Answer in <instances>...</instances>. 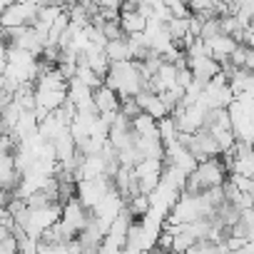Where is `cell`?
I'll list each match as a JSON object with an SVG mask.
<instances>
[{
  "instance_id": "2",
  "label": "cell",
  "mask_w": 254,
  "mask_h": 254,
  "mask_svg": "<svg viewBox=\"0 0 254 254\" xmlns=\"http://www.w3.org/2000/svg\"><path fill=\"white\" fill-rule=\"evenodd\" d=\"M229 172L222 162V157H214V160H204V162H197L194 170L187 175L185 180V187H182V194H190V197H197L207 190H214V187H222L227 182Z\"/></svg>"
},
{
  "instance_id": "13",
  "label": "cell",
  "mask_w": 254,
  "mask_h": 254,
  "mask_svg": "<svg viewBox=\"0 0 254 254\" xmlns=\"http://www.w3.org/2000/svg\"><path fill=\"white\" fill-rule=\"evenodd\" d=\"M229 254H254V247H252V242H247L244 247H239V249H234Z\"/></svg>"
},
{
  "instance_id": "5",
  "label": "cell",
  "mask_w": 254,
  "mask_h": 254,
  "mask_svg": "<svg viewBox=\"0 0 254 254\" xmlns=\"http://www.w3.org/2000/svg\"><path fill=\"white\" fill-rule=\"evenodd\" d=\"M38 18V3H10L0 15V28H33Z\"/></svg>"
},
{
  "instance_id": "7",
  "label": "cell",
  "mask_w": 254,
  "mask_h": 254,
  "mask_svg": "<svg viewBox=\"0 0 254 254\" xmlns=\"http://www.w3.org/2000/svg\"><path fill=\"white\" fill-rule=\"evenodd\" d=\"M92 107H95L97 117H105V115H117V110H120V97H117V95H115L110 87L100 85L97 90H92Z\"/></svg>"
},
{
  "instance_id": "10",
  "label": "cell",
  "mask_w": 254,
  "mask_h": 254,
  "mask_svg": "<svg viewBox=\"0 0 254 254\" xmlns=\"http://www.w3.org/2000/svg\"><path fill=\"white\" fill-rule=\"evenodd\" d=\"M177 125H175V120L172 117H162V120H157V137H160V142H162V147H170V145H175L177 142Z\"/></svg>"
},
{
  "instance_id": "11",
  "label": "cell",
  "mask_w": 254,
  "mask_h": 254,
  "mask_svg": "<svg viewBox=\"0 0 254 254\" xmlns=\"http://www.w3.org/2000/svg\"><path fill=\"white\" fill-rule=\"evenodd\" d=\"M227 63H232L237 70H254V50L252 48H244V45H237V50L229 55V60Z\"/></svg>"
},
{
  "instance_id": "1",
  "label": "cell",
  "mask_w": 254,
  "mask_h": 254,
  "mask_svg": "<svg viewBox=\"0 0 254 254\" xmlns=\"http://www.w3.org/2000/svg\"><path fill=\"white\" fill-rule=\"evenodd\" d=\"M102 85L110 87L120 100L137 97L142 90H147V82L142 80L137 63H117V65H110Z\"/></svg>"
},
{
  "instance_id": "4",
  "label": "cell",
  "mask_w": 254,
  "mask_h": 254,
  "mask_svg": "<svg viewBox=\"0 0 254 254\" xmlns=\"http://www.w3.org/2000/svg\"><path fill=\"white\" fill-rule=\"evenodd\" d=\"M160 175H162V160H140L132 167V177L137 180V190L145 197H150L157 190Z\"/></svg>"
},
{
  "instance_id": "6",
  "label": "cell",
  "mask_w": 254,
  "mask_h": 254,
  "mask_svg": "<svg viewBox=\"0 0 254 254\" xmlns=\"http://www.w3.org/2000/svg\"><path fill=\"white\" fill-rule=\"evenodd\" d=\"M204 43V50H207V58L214 60V63H224L229 60V55L237 50V40L234 38H227V35H217L212 40H202Z\"/></svg>"
},
{
  "instance_id": "12",
  "label": "cell",
  "mask_w": 254,
  "mask_h": 254,
  "mask_svg": "<svg viewBox=\"0 0 254 254\" xmlns=\"http://www.w3.org/2000/svg\"><path fill=\"white\" fill-rule=\"evenodd\" d=\"M5 65H8V48L5 43H0V75L5 72Z\"/></svg>"
},
{
  "instance_id": "8",
  "label": "cell",
  "mask_w": 254,
  "mask_h": 254,
  "mask_svg": "<svg viewBox=\"0 0 254 254\" xmlns=\"http://www.w3.org/2000/svg\"><path fill=\"white\" fill-rule=\"evenodd\" d=\"M102 55L107 58L110 65H117V63H132V50H130V43H127V38H120V40H110V43H105Z\"/></svg>"
},
{
  "instance_id": "3",
  "label": "cell",
  "mask_w": 254,
  "mask_h": 254,
  "mask_svg": "<svg viewBox=\"0 0 254 254\" xmlns=\"http://www.w3.org/2000/svg\"><path fill=\"white\" fill-rule=\"evenodd\" d=\"M87 222H90V212L72 197V199H67L65 204H60V227L65 229V234L70 237V239H75L85 227H87Z\"/></svg>"
},
{
  "instance_id": "9",
  "label": "cell",
  "mask_w": 254,
  "mask_h": 254,
  "mask_svg": "<svg viewBox=\"0 0 254 254\" xmlns=\"http://www.w3.org/2000/svg\"><path fill=\"white\" fill-rule=\"evenodd\" d=\"M122 209L130 214V219H145L150 214V197L145 194H137V197H130V199H125L122 202Z\"/></svg>"
}]
</instances>
